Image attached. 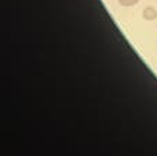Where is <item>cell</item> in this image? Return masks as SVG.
<instances>
[{
  "label": "cell",
  "mask_w": 157,
  "mask_h": 156,
  "mask_svg": "<svg viewBox=\"0 0 157 156\" xmlns=\"http://www.w3.org/2000/svg\"><path fill=\"white\" fill-rule=\"evenodd\" d=\"M142 18L145 21H155V19H157V10L152 6H147L142 11Z\"/></svg>",
  "instance_id": "obj_1"
},
{
  "label": "cell",
  "mask_w": 157,
  "mask_h": 156,
  "mask_svg": "<svg viewBox=\"0 0 157 156\" xmlns=\"http://www.w3.org/2000/svg\"><path fill=\"white\" fill-rule=\"evenodd\" d=\"M139 0H119V4L123 7H132V6L138 4Z\"/></svg>",
  "instance_id": "obj_2"
}]
</instances>
